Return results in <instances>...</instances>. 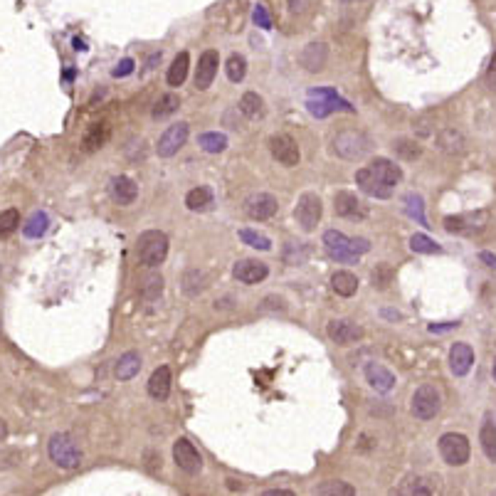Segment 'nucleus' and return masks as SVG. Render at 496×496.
I'll return each instance as SVG.
<instances>
[{
    "label": "nucleus",
    "mask_w": 496,
    "mask_h": 496,
    "mask_svg": "<svg viewBox=\"0 0 496 496\" xmlns=\"http://www.w3.org/2000/svg\"><path fill=\"white\" fill-rule=\"evenodd\" d=\"M393 148H395V153L402 161H415V158L422 156V146L417 141H413V138H397Z\"/></svg>",
    "instance_id": "41"
},
{
    "label": "nucleus",
    "mask_w": 496,
    "mask_h": 496,
    "mask_svg": "<svg viewBox=\"0 0 496 496\" xmlns=\"http://www.w3.org/2000/svg\"><path fill=\"white\" fill-rule=\"evenodd\" d=\"M276 210H279V203L270 193H254L245 200V213L252 220H270L276 215Z\"/></svg>",
    "instance_id": "17"
},
{
    "label": "nucleus",
    "mask_w": 496,
    "mask_h": 496,
    "mask_svg": "<svg viewBox=\"0 0 496 496\" xmlns=\"http://www.w3.org/2000/svg\"><path fill=\"white\" fill-rule=\"evenodd\" d=\"M486 222H489V213H486V210L462 213V215H447L445 230L449 235H479V233H484Z\"/></svg>",
    "instance_id": "7"
},
{
    "label": "nucleus",
    "mask_w": 496,
    "mask_h": 496,
    "mask_svg": "<svg viewBox=\"0 0 496 496\" xmlns=\"http://www.w3.org/2000/svg\"><path fill=\"white\" fill-rule=\"evenodd\" d=\"M442 408V395L440 390L434 385H420V388L413 393V400H410V413L417 417V420H434L437 413Z\"/></svg>",
    "instance_id": "5"
},
{
    "label": "nucleus",
    "mask_w": 496,
    "mask_h": 496,
    "mask_svg": "<svg viewBox=\"0 0 496 496\" xmlns=\"http://www.w3.org/2000/svg\"><path fill=\"white\" fill-rule=\"evenodd\" d=\"M287 3H289L291 15H304L311 8V0H287Z\"/></svg>",
    "instance_id": "50"
},
{
    "label": "nucleus",
    "mask_w": 496,
    "mask_h": 496,
    "mask_svg": "<svg viewBox=\"0 0 496 496\" xmlns=\"http://www.w3.org/2000/svg\"><path fill=\"white\" fill-rule=\"evenodd\" d=\"M471 365H474V348L465 341L452 343V348H449V371L457 378H465L471 371Z\"/></svg>",
    "instance_id": "20"
},
{
    "label": "nucleus",
    "mask_w": 496,
    "mask_h": 496,
    "mask_svg": "<svg viewBox=\"0 0 496 496\" xmlns=\"http://www.w3.org/2000/svg\"><path fill=\"white\" fill-rule=\"evenodd\" d=\"M138 294L144 302H156L158 296L164 294V276L161 274H148L144 276V282L138 287Z\"/></svg>",
    "instance_id": "33"
},
{
    "label": "nucleus",
    "mask_w": 496,
    "mask_h": 496,
    "mask_svg": "<svg viewBox=\"0 0 496 496\" xmlns=\"http://www.w3.org/2000/svg\"><path fill=\"white\" fill-rule=\"evenodd\" d=\"M410 250L417 252V254H442V245H437L432 237H428V235H413L410 237Z\"/></svg>",
    "instance_id": "38"
},
{
    "label": "nucleus",
    "mask_w": 496,
    "mask_h": 496,
    "mask_svg": "<svg viewBox=\"0 0 496 496\" xmlns=\"http://www.w3.org/2000/svg\"><path fill=\"white\" fill-rule=\"evenodd\" d=\"M479 445H482L486 459L496 465V422H494L491 415H486L484 422H482V430H479Z\"/></svg>",
    "instance_id": "27"
},
{
    "label": "nucleus",
    "mask_w": 496,
    "mask_h": 496,
    "mask_svg": "<svg viewBox=\"0 0 496 496\" xmlns=\"http://www.w3.org/2000/svg\"><path fill=\"white\" fill-rule=\"evenodd\" d=\"M440 454L449 467H465L469 462L471 447L467 434L462 432H445L440 437Z\"/></svg>",
    "instance_id": "6"
},
{
    "label": "nucleus",
    "mask_w": 496,
    "mask_h": 496,
    "mask_svg": "<svg viewBox=\"0 0 496 496\" xmlns=\"http://www.w3.org/2000/svg\"><path fill=\"white\" fill-rule=\"evenodd\" d=\"M239 239L245 242L247 247H254V250H272V239L267 235L257 233V230H239Z\"/></svg>",
    "instance_id": "44"
},
{
    "label": "nucleus",
    "mask_w": 496,
    "mask_h": 496,
    "mask_svg": "<svg viewBox=\"0 0 496 496\" xmlns=\"http://www.w3.org/2000/svg\"><path fill=\"white\" fill-rule=\"evenodd\" d=\"M479 262H482L486 270H494L496 272V254H494V252L482 250V252H479Z\"/></svg>",
    "instance_id": "53"
},
{
    "label": "nucleus",
    "mask_w": 496,
    "mask_h": 496,
    "mask_svg": "<svg viewBox=\"0 0 496 496\" xmlns=\"http://www.w3.org/2000/svg\"><path fill=\"white\" fill-rule=\"evenodd\" d=\"M324 247H326L328 257L343 264H356L358 262V252L353 247V237H345L339 230H326L324 233Z\"/></svg>",
    "instance_id": "9"
},
{
    "label": "nucleus",
    "mask_w": 496,
    "mask_h": 496,
    "mask_svg": "<svg viewBox=\"0 0 496 496\" xmlns=\"http://www.w3.org/2000/svg\"><path fill=\"white\" fill-rule=\"evenodd\" d=\"M188 67H190L188 52H181V55L173 60V64H170V69H168V84H170V87H181V84L185 82Z\"/></svg>",
    "instance_id": "35"
},
{
    "label": "nucleus",
    "mask_w": 496,
    "mask_h": 496,
    "mask_svg": "<svg viewBox=\"0 0 496 496\" xmlns=\"http://www.w3.org/2000/svg\"><path fill=\"white\" fill-rule=\"evenodd\" d=\"M198 146H200L205 153H222L227 148V136L218 131H207L198 136Z\"/></svg>",
    "instance_id": "36"
},
{
    "label": "nucleus",
    "mask_w": 496,
    "mask_h": 496,
    "mask_svg": "<svg viewBox=\"0 0 496 496\" xmlns=\"http://www.w3.org/2000/svg\"><path fill=\"white\" fill-rule=\"evenodd\" d=\"M437 146H440L445 153H449V156H462V153L467 151V138L459 129H452V126H449V129H442L440 131Z\"/></svg>",
    "instance_id": "23"
},
{
    "label": "nucleus",
    "mask_w": 496,
    "mask_h": 496,
    "mask_svg": "<svg viewBox=\"0 0 496 496\" xmlns=\"http://www.w3.org/2000/svg\"><path fill=\"white\" fill-rule=\"evenodd\" d=\"M321 213H324V205H321V198L316 193H304L296 200L294 218H296V225L302 227L304 233H314L321 220Z\"/></svg>",
    "instance_id": "8"
},
{
    "label": "nucleus",
    "mask_w": 496,
    "mask_h": 496,
    "mask_svg": "<svg viewBox=\"0 0 496 496\" xmlns=\"http://www.w3.org/2000/svg\"><path fill=\"white\" fill-rule=\"evenodd\" d=\"M333 151L339 153L345 161H361L365 153L371 151V138L365 136L363 131L356 129H345L339 136L333 138Z\"/></svg>",
    "instance_id": "4"
},
{
    "label": "nucleus",
    "mask_w": 496,
    "mask_h": 496,
    "mask_svg": "<svg viewBox=\"0 0 496 496\" xmlns=\"http://www.w3.org/2000/svg\"><path fill=\"white\" fill-rule=\"evenodd\" d=\"M331 289L339 296H343V299H351V296L358 291V276L345 270L336 272V274L331 276Z\"/></svg>",
    "instance_id": "28"
},
{
    "label": "nucleus",
    "mask_w": 496,
    "mask_h": 496,
    "mask_svg": "<svg viewBox=\"0 0 496 496\" xmlns=\"http://www.w3.org/2000/svg\"><path fill=\"white\" fill-rule=\"evenodd\" d=\"M225 72H227V79L233 84H239L242 79H245V75H247V62H245V57L242 55H230V60H227V67H225Z\"/></svg>",
    "instance_id": "40"
},
{
    "label": "nucleus",
    "mask_w": 496,
    "mask_h": 496,
    "mask_svg": "<svg viewBox=\"0 0 496 496\" xmlns=\"http://www.w3.org/2000/svg\"><path fill=\"white\" fill-rule=\"evenodd\" d=\"M47 227H50V218H47V213H42V210H38V213H32L30 220L23 225V235L30 239H38L42 237L44 233H47Z\"/></svg>",
    "instance_id": "34"
},
{
    "label": "nucleus",
    "mask_w": 496,
    "mask_h": 496,
    "mask_svg": "<svg viewBox=\"0 0 496 496\" xmlns=\"http://www.w3.org/2000/svg\"><path fill=\"white\" fill-rule=\"evenodd\" d=\"M252 18H254L257 27H262V30H270V27H272V18H270V13H267V8H264V5H254V13H252Z\"/></svg>",
    "instance_id": "48"
},
{
    "label": "nucleus",
    "mask_w": 496,
    "mask_h": 496,
    "mask_svg": "<svg viewBox=\"0 0 496 496\" xmlns=\"http://www.w3.org/2000/svg\"><path fill=\"white\" fill-rule=\"evenodd\" d=\"M8 437V425H5V420H0V442L5 440Z\"/></svg>",
    "instance_id": "55"
},
{
    "label": "nucleus",
    "mask_w": 496,
    "mask_h": 496,
    "mask_svg": "<svg viewBox=\"0 0 496 496\" xmlns=\"http://www.w3.org/2000/svg\"><path fill=\"white\" fill-rule=\"evenodd\" d=\"M333 213L339 218H345V220H363L368 210L361 203V198L356 193H348V190H339L333 195Z\"/></svg>",
    "instance_id": "13"
},
{
    "label": "nucleus",
    "mask_w": 496,
    "mask_h": 496,
    "mask_svg": "<svg viewBox=\"0 0 496 496\" xmlns=\"http://www.w3.org/2000/svg\"><path fill=\"white\" fill-rule=\"evenodd\" d=\"M233 274H235V279L242 284H259L267 279L270 267L264 262H259V259H239V262L233 267Z\"/></svg>",
    "instance_id": "18"
},
{
    "label": "nucleus",
    "mask_w": 496,
    "mask_h": 496,
    "mask_svg": "<svg viewBox=\"0 0 496 496\" xmlns=\"http://www.w3.org/2000/svg\"><path fill=\"white\" fill-rule=\"evenodd\" d=\"M402 203H405V213H408L413 220H417L420 225L430 227L428 225V218H425V200H422V195L408 193L405 198H402Z\"/></svg>",
    "instance_id": "37"
},
{
    "label": "nucleus",
    "mask_w": 496,
    "mask_h": 496,
    "mask_svg": "<svg viewBox=\"0 0 496 496\" xmlns=\"http://www.w3.org/2000/svg\"><path fill=\"white\" fill-rule=\"evenodd\" d=\"M368 168L376 173L380 181H385L388 185H393L395 188L397 183L402 181V170H400V166H395L390 158H376V161H371L368 164Z\"/></svg>",
    "instance_id": "26"
},
{
    "label": "nucleus",
    "mask_w": 496,
    "mask_h": 496,
    "mask_svg": "<svg viewBox=\"0 0 496 496\" xmlns=\"http://www.w3.org/2000/svg\"><path fill=\"white\" fill-rule=\"evenodd\" d=\"M484 82H486V89L496 94V50H494V55H491V60H489V67H486Z\"/></svg>",
    "instance_id": "49"
},
{
    "label": "nucleus",
    "mask_w": 496,
    "mask_h": 496,
    "mask_svg": "<svg viewBox=\"0 0 496 496\" xmlns=\"http://www.w3.org/2000/svg\"><path fill=\"white\" fill-rule=\"evenodd\" d=\"M239 114L247 116V119H262L267 114V107H264V99L257 94V92H247L239 99Z\"/></svg>",
    "instance_id": "30"
},
{
    "label": "nucleus",
    "mask_w": 496,
    "mask_h": 496,
    "mask_svg": "<svg viewBox=\"0 0 496 496\" xmlns=\"http://www.w3.org/2000/svg\"><path fill=\"white\" fill-rule=\"evenodd\" d=\"M170 383H173V378H170V368L168 365H161V368H156V371L151 373V378H148V395L158 402L168 400Z\"/></svg>",
    "instance_id": "22"
},
{
    "label": "nucleus",
    "mask_w": 496,
    "mask_h": 496,
    "mask_svg": "<svg viewBox=\"0 0 496 496\" xmlns=\"http://www.w3.org/2000/svg\"><path fill=\"white\" fill-rule=\"evenodd\" d=\"M383 316H388V319H400V314H397V311H390V309H385Z\"/></svg>",
    "instance_id": "56"
},
{
    "label": "nucleus",
    "mask_w": 496,
    "mask_h": 496,
    "mask_svg": "<svg viewBox=\"0 0 496 496\" xmlns=\"http://www.w3.org/2000/svg\"><path fill=\"white\" fill-rule=\"evenodd\" d=\"M356 185H358L365 195L378 198V200H388L390 195H393V185H388L385 181H380V178H378L368 166L356 170Z\"/></svg>",
    "instance_id": "16"
},
{
    "label": "nucleus",
    "mask_w": 496,
    "mask_h": 496,
    "mask_svg": "<svg viewBox=\"0 0 496 496\" xmlns=\"http://www.w3.org/2000/svg\"><path fill=\"white\" fill-rule=\"evenodd\" d=\"M316 494L319 496H353L356 489H353L351 484L336 479V482H324L321 486H316Z\"/></svg>",
    "instance_id": "43"
},
{
    "label": "nucleus",
    "mask_w": 496,
    "mask_h": 496,
    "mask_svg": "<svg viewBox=\"0 0 496 496\" xmlns=\"http://www.w3.org/2000/svg\"><path fill=\"white\" fill-rule=\"evenodd\" d=\"M270 153L276 164L287 166V168H294V166H299V161H302L299 146H296L294 138L287 136V133H274V136L270 138Z\"/></svg>",
    "instance_id": "11"
},
{
    "label": "nucleus",
    "mask_w": 496,
    "mask_h": 496,
    "mask_svg": "<svg viewBox=\"0 0 496 496\" xmlns=\"http://www.w3.org/2000/svg\"><path fill=\"white\" fill-rule=\"evenodd\" d=\"M20 225V213L15 207H8L0 213V239L8 237V235H13Z\"/></svg>",
    "instance_id": "45"
},
{
    "label": "nucleus",
    "mask_w": 496,
    "mask_h": 496,
    "mask_svg": "<svg viewBox=\"0 0 496 496\" xmlns=\"http://www.w3.org/2000/svg\"><path fill=\"white\" fill-rule=\"evenodd\" d=\"M326 333H328V339L339 345H351V343H356V341L363 339V328H361L356 321H348V319L328 321Z\"/></svg>",
    "instance_id": "15"
},
{
    "label": "nucleus",
    "mask_w": 496,
    "mask_h": 496,
    "mask_svg": "<svg viewBox=\"0 0 496 496\" xmlns=\"http://www.w3.org/2000/svg\"><path fill=\"white\" fill-rule=\"evenodd\" d=\"M328 62V44L326 42H309L299 55V64L306 72H324Z\"/></svg>",
    "instance_id": "19"
},
{
    "label": "nucleus",
    "mask_w": 496,
    "mask_h": 496,
    "mask_svg": "<svg viewBox=\"0 0 496 496\" xmlns=\"http://www.w3.org/2000/svg\"><path fill=\"white\" fill-rule=\"evenodd\" d=\"M430 333H447L459 328V321H442V324H430Z\"/></svg>",
    "instance_id": "51"
},
{
    "label": "nucleus",
    "mask_w": 496,
    "mask_h": 496,
    "mask_svg": "<svg viewBox=\"0 0 496 496\" xmlns=\"http://www.w3.org/2000/svg\"><path fill=\"white\" fill-rule=\"evenodd\" d=\"M188 124L185 121H178V124H170L168 129H166L164 133H161V138H158L156 144V153L161 158H170L176 156L178 151H181L183 146H185V141H188Z\"/></svg>",
    "instance_id": "10"
},
{
    "label": "nucleus",
    "mask_w": 496,
    "mask_h": 496,
    "mask_svg": "<svg viewBox=\"0 0 496 496\" xmlns=\"http://www.w3.org/2000/svg\"><path fill=\"white\" fill-rule=\"evenodd\" d=\"M205 287H207V276H205V272L203 270H185L183 272V276H181V289H183V294L188 296V299H195V296H200L203 291H205Z\"/></svg>",
    "instance_id": "25"
},
{
    "label": "nucleus",
    "mask_w": 496,
    "mask_h": 496,
    "mask_svg": "<svg viewBox=\"0 0 496 496\" xmlns=\"http://www.w3.org/2000/svg\"><path fill=\"white\" fill-rule=\"evenodd\" d=\"M138 259L146 267H158L164 264L168 257V237L161 230H146V233L138 235Z\"/></svg>",
    "instance_id": "2"
},
{
    "label": "nucleus",
    "mask_w": 496,
    "mask_h": 496,
    "mask_svg": "<svg viewBox=\"0 0 496 496\" xmlns=\"http://www.w3.org/2000/svg\"><path fill=\"white\" fill-rule=\"evenodd\" d=\"M141 371V356L136 351H126L119 361H116V368H114V376L119 380H131L138 376Z\"/></svg>",
    "instance_id": "29"
},
{
    "label": "nucleus",
    "mask_w": 496,
    "mask_h": 496,
    "mask_svg": "<svg viewBox=\"0 0 496 496\" xmlns=\"http://www.w3.org/2000/svg\"><path fill=\"white\" fill-rule=\"evenodd\" d=\"M131 72H133V60H121L112 75L114 77H126V75H131Z\"/></svg>",
    "instance_id": "52"
},
{
    "label": "nucleus",
    "mask_w": 496,
    "mask_h": 496,
    "mask_svg": "<svg viewBox=\"0 0 496 496\" xmlns=\"http://www.w3.org/2000/svg\"><path fill=\"white\" fill-rule=\"evenodd\" d=\"M491 376H494V383H496V358H494V365H491Z\"/></svg>",
    "instance_id": "58"
},
{
    "label": "nucleus",
    "mask_w": 496,
    "mask_h": 496,
    "mask_svg": "<svg viewBox=\"0 0 496 496\" xmlns=\"http://www.w3.org/2000/svg\"><path fill=\"white\" fill-rule=\"evenodd\" d=\"M210 205H213V190L207 188V185H198V188L188 190V195H185V207L193 210V213H203Z\"/></svg>",
    "instance_id": "31"
},
{
    "label": "nucleus",
    "mask_w": 496,
    "mask_h": 496,
    "mask_svg": "<svg viewBox=\"0 0 496 496\" xmlns=\"http://www.w3.org/2000/svg\"><path fill=\"white\" fill-rule=\"evenodd\" d=\"M173 462H176L178 469L185 471V474H190V477L200 474V469H203L200 452H198V449L193 447V442L185 440V437H181V440L173 445Z\"/></svg>",
    "instance_id": "12"
},
{
    "label": "nucleus",
    "mask_w": 496,
    "mask_h": 496,
    "mask_svg": "<svg viewBox=\"0 0 496 496\" xmlns=\"http://www.w3.org/2000/svg\"><path fill=\"white\" fill-rule=\"evenodd\" d=\"M178 107H181V99H178L176 94H164L156 101V107H153V119L156 121L166 119V116H170L173 112H178Z\"/></svg>",
    "instance_id": "42"
},
{
    "label": "nucleus",
    "mask_w": 496,
    "mask_h": 496,
    "mask_svg": "<svg viewBox=\"0 0 496 496\" xmlns=\"http://www.w3.org/2000/svg\"><path fill=\"white\" fill-rule=\"evenodd\" d=\"M371 282L376 289H388L390 284H393V267L390 264H378L371 274Z\"/></svg>",
    "instance_id": "46"
},
{
    "label": "nucleus",
    "mask_w": 496,
    "mask_h": 496,
    "mask_svg": "<svg viewBox=\"0 0 496 496\" xmlns=\"http://www.w3.org/2000/svg\"><path fill=\"white\" fill-rule=\"evenodd\" d=\"M75 50H82V52H84V50H87V44H84L82 40L77 38V40H75Z\"/></svg>",
    "instance_id": "57"
},
{
    "label": "nucleus",
    "mask_w": 496,
    "mask_h": 496,
    "mask_svg": "<svg viewBox=\"0 0 496 496\" xmlns=\"http://www.w3.org/2000/svg\"><path fill=\"white\" fill-rule=\"evenodd\" d=\"M309 259V247L306 245H287V250H284V262L289 264H304Z\"/></svg>",
    "instance_id": "47"
},
{
    "label": "nucleus",
    "mask_w": 496,
    "mask_h": 496,
    "mask_svg": "<svg viewBox=\"0 0 496 496\" xmlns=\"http://www.w3.org/2000/svg\"><path fill=\"white\" fill-rule=\"evenodd\" d=\"M400 494H422V496H430L437 491V484H432V479H425V477H408L402 482Z\"/></svg>",
    "instance_id": "32"
},
{
    "label": "nucleus",
    "mask_w": 496,
    "mask_h": 496,
    "mask_svg": "<svg viewBox=\"0 0 496 496\" xmlns=\"http://www.w3.org/2000/svg\"><path fill=\"white\" fill-rule=\"evenodd\" d=\"M47 454L60 469H77L82 462V449L75 442V437L67 432H55L47 442Z\"/></svg>",
    "instance_id": "1"
},
{
    "label": "nucleus",
    "mask_w": 496,
    "mask_h": 496,
    "mask_svg": "<svg viewBox=\"0 0 496 496\" xmlns=\"http://www.w3.org/2000/svg\"><path fill=\"white\" fill-rule=\"evenodd\" d=\"M112 198L119 205H133V200L138 198V185L129 176H116L112 181Z\"/></svg>",
    "instance_id": "24"
},
{
    "label": "nucleus",
    "mask_w": 496,
    "mask_h": 496,
    "mask_svg": "<svg viewBox=\"0 0 496 496\" xmlns=\"http://www.w3.org/2000/svg\"><path fill=\"white\" fill-rule=\"evenodd\" d=\"M365 380L371 385L376 393H390V390L395 388V376L380 363H368L365 365Z\"/></svg>",
    "instance_id": "21"
},
{
    "label": "nucleus",
    "mask_w": 496,
    "mask_h": 496,
    "mask_svg": "<svg viewBox=\"0 0 496 496\" xmlns=\"http://www.w3.org/2000/svg\"><path fill=\"white\" fill-rule=\"evenodd\" d=\"M218 67H220V55H218V50L203 52L200 60H198V69H195V89L198 92H205V89L213 87Z\"/></svg>",
    "instance_id": "14"
},
{
    "label": "nucleus",
    "mask_w": 496,
    "mask_h": 496,
    "mask_svg": "<svg viewBox=\"0 0 496 496\" xmlns=\"http://www.w3.org/2000/svg\"><path fill=\"white\" fill-rule=\"evenodd\" d=\"M306 109H309V114H311V116H316V119H326L328 114H333V112H351L353 114L351 104L341 99V96L336 94L333 89H328V87L309 89Z\"/></svg>",
    "instance_id": "3"
},
{
    "label": "nucleus",
    "mask_w": 496,
    "mask_h": 496,
    "mask_svg": "<svg viewBox=\"0 0 496 496\" xmlns=\"http://www.w3.org/2000/svg\"><path fill=\"white\" fill-rule=\"evenodd\" d=\"M109 138V124H94L92 129H89V133L84 136V148L87 151H96V148H101V144Z\"/></svg>",
    "instance_id": "39"
},
{
    "label": "nucleus",
    "mask_w": 496,
    "mask_h": 496,
    "mask_svg": "<svg viewBox=\"0 0 496 496\" xmlns=\"http://www.w3.org/2000/svg\"><path fill=\"white\" fill-rule=\"evenodd\" d=\"M264 496H291V491H287V489H267V491H264Z\"/></svg>",
    "instance_id": "54"
}]
</instances>
